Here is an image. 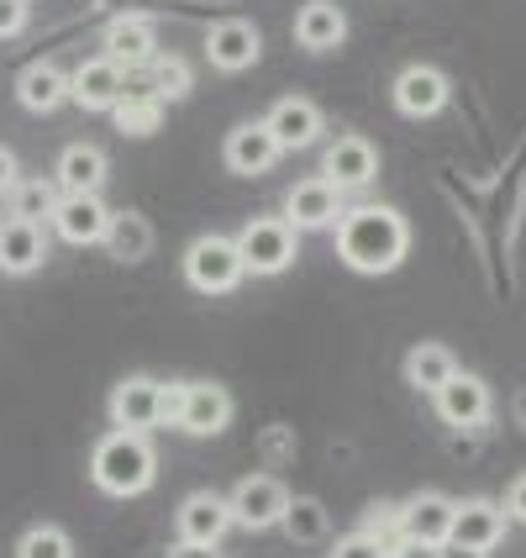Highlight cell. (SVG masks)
Returning <instances> with one entry per match:
<instances>
[{
    "instance_id": "d6a6232c",
    "label": "cell",
    "mask_w": 526,
    "mask_h": 558,
    "mask_svg": "<svg viewBox=\"0 0 526 558\" xmlns=\"http://www.w3.org/2000/svg\"><path fill=\"white\" fill-rule=\"evenodd\" d=\"M27 27V0H0V37H16Z\"/></svg>"
},
{
    "instance_id": "5b68a950",
    "label": "cell",
    "mask_w": 526,
    "mask_h": 558,
    "mask_svg": "<svg viewBox=\"0 0 526 558\" xmlns=\"http://www.w3.org/2000/svg\"><path fill=\"white\" fill-rule=\"evenodd\" d=\"M227 506H232V522L237 527H274V522H284V511H290V490L279 485L274 474H248L232 496H227Z\"/></svg>"
},
{
    "instance_id": "6da1fadb",
    "label": "cell",
    "mask_w": 526,
    "mask_h": 558,
    "mask_svg": "<svg viewBox=\"0 0 526 558\" xmlns=\"http://www.w3.org/2000/svg\"><path fill=\"white\" fill-rule=\"evenodd\" d=\"M405 248H411V227L401 211L390 206H353L338 221V258L358 275H390L401 269Z\"/></svg>"
},
{
    "instance_id": "2e32d148",
    "label": "cell",
    "mask_w": 526,
    "mask_h": 558,
    "mask_svg": "<svg viewBox=\"0 0 526 558\" xmlns=\"http://www.w3.org/2000/svg\"><path fill=\"white\" fill-rule=\"evenodd\" d=\"M500 537H505V511H500V506H490V500H464V506L453 511V532H448L453 548L490 554Z\"/></svg>"
},
{
    "instance_id": "52a82bcc",
    "label": "cell",
    "mask_w": 526,
    "mask_h": 558,
    "mask_svg": "<svg viewBox=\"0 0 526 558\" xmlns=\"http://www.w3.org/2000/svg\"><path fill=\"white\" fill-rule=\"evenodd\" d=\"M342 190H332L321 174L316 180H301V185L284 195V221L295 227V232H321V227H338L342 221Z\"/></svg>"
},
{
    "instance_id": "e575fe53",
    "label": "cell",
    "mask_w": 526,
    "mask_h": 558,
    "mask_svg": "<svg viewBox=\"0 0 526 558\" xmlns=\"http://www.w3.org/2000/svg\"><path fill=\"white\" fill-rule=\"evenodd\" d=\"M384 558H437V548H432V543H405V537H401V543H395Z\"/></svg>"
},
{
    "instance_id": "ba28073f",
    "label": "cell",
    "mask_w": 526,
    "mask_h": 558,
    "mask_svg": "<svg viewBox=\"0 0 526 558\" xmlns=\"http://www.w3.org/2000/svg\"><path fill=\"white\" fill-rule=\"evenodd\" d=\"M258 53H264V37H258V27H253V22H243V16L211 22V32H206V59L217 63V69H227V74H243V69H253V63H258Z\"/></svg>"
},
{
    "instance_id": "e0dca14e",
    "label": "cell",
    "mask_w": 526,
    "mask_h": 558,
    "mask_svg": "<svg viewBox=\"0 0 526 558\" xmlns=\"http://www.w3.org/2000/svg\"><path fill=\"white\" fill-rule=\"evenodd\" d=\"M395 106H401L405 117H437V111L448 106V74L432 69V63H411V69H401V80H395Z\"/></svg>"
},
{
    "instance_id": "cb8c5ba5",
    "label": "cell",
    "mask_w": 526,
    "mask_h": 558,
    "mask_svg": "<svg viewBox=\"0 0 526 558\" xmlns=\"http://www.w3.org/2000/svg\"><path fill=\"white\" fill-rule=\"evenodd\" d=\"M100 243H106V253L117 264H137V258L154 253V227H148V217H137V211H111Z\"/></svg>"
},
{
    "instance_id": "4fadbf2b",
    "label": "cell",
    "mask_w": 526,
    "mask_h": 558,
    "mask_svg": "<svg viewBox=\"0 0 526 558\" xmlns=\"http://www.w3.org/2000/svg\"><path fill=\"white\" fill-rule=\"evenodd\" d=\"M126 95V69H117L111 59H90L69 74V100H79L85 111H111Z\"/></svg>"
},
{
    "instance_id": "f1b7e54d",
    "label": "cell",
    "mask_w": 526,
    "mask_h": 558,
    "mask_svg": "<svg viewBox=\"0 0 526 558\" xmlns=\"http://www.w3.org/2000/svg\"><path fill=\"white\" fill-rule=\"evenodd\" d=\"M148 95H158V100H180V95H189V63L180 59V53L154 59L148 63Z\"/></svg>"
},
{
    "instance_id": "603a6c76",
    "label": "cell",
    "mask_w": 526,
    "mask_h": 558,
    "mask_svg": "<svg viewBox=\"0 0 526 558\" xmlns=\"http://www.w3.org/2000/svg\"><path fill=\"white\" fill-rule=\"evenodd\" d=\"M53 185L63 195H100V185H106V154L95 143H69L59 154V180Z\"/></svg>"
},
{
    "instance_id": "d4e9b609",
    "label": "cell",
    "mask_w": 526,
    "mask_h": 558,
    "mask_svg": "<svg viewBox=\"0 0 526 558\" xmlns=\"http://www.w3.org/2000/svg\"><path fill=\"white\" fill-rule=\"evenodd\" d=\"M16 95H22L27 111H53V106L69 100V74L53 69V63H32V69H22V80H16Z\"/></svg>"
},
{
    "instance_id": "7a4b0ae2",
    "label": "cell",
    "mask_w": 526,
    "mask_h": 558,
    "mask_svg": "<svg viewBox=\"0 0 526 558\" xmlns=\"http://www.w3.org/2000/svg\"><path fill=\"white\" fill-rule=\"evenodd\" d=\"M90 474H95V485H100L106 496L126 500V496H143V490L154 485L158 459H154V448L143 442V433H111V437L95 442Z\"/></svg>"
},
{
    "instance_id": "83f0119b",
    "label": "cell",
    "mask_w": 526,
    "mask_h": 558,
    "mask_svg": "<svg viewBox=\"0 0 526 558\" xmlns=\"http://www.w3.org/2000/svg\"><path fill=\"white\" fill-rule=\"evenodd\" d=\"M59 185H48V180H16V190H11V217L22 221H53V211H59Z\"/></svg>"
},
{
    "instance_id": "7402d4cb",
    "label": "cell",
    "mask_w": 526,
    "mask_h": 558,
    "mask_svg": "<svg viewBox=\"0 0 526 558\" xmlns=\"http://www.w3.org/2000/svg\"><path fill=\"white\" fill-rule=\"evenodd\" d=\"M264 126L274 132L279 154H284V148H310V143L321 137V111H316L310 100H301V95H284L274 111L264 117Z\"/></svg>"
},
{
    "instance_id": "9a60e30c",
    "label": "cell",
    "mask_w": 526,
    "mask_h": 558,
    "mask_svg": "<svg viewBox=\"0 0 526 558\" xmlns=\"http://www.w3.org/2000/svg\"><path fill=\"white\" fill-rule=\"evenodd\" d=\"M221 158H227V169L232 174H269L279 158V143L274 132L264 122H243L227 132V148H221Z\"/></svg>"
},
{
    "instance_id": "8d00e7d4",
    "label": "cell",
    "mask_w": 526,
    "mask_h": 558,
    "mask_svg": "<svg viewBox=\"0 0 526 558\" xmlns=\"http://www.w3.org/2000/svg\"><path fill=\"white\" fill-rule=\"evenodd\" d=\"M11 190H16V158L0 148V195H11Z\"/></svg>"
},
{
    "instance_id": "484cf974",
    "label": "cell",
    "mask_w": 526,
    "mask_h": 558,
    "mask_svg": "<svg viewBox=\"0 0 526 558\" xmlns=\"http://www.w3.org/2000/svg\"><path fill=\"white\" fill-rule=\"evenodd\" d=\"M453 374H458V359H453L442 342H421V348H411V353H405V379H411L416 390H432L437 396Z\"/></svg>"
},
{
    "instance_id": "9c48e42d",
    "label": "cell",
    "mask_w": 526,
    "mask_h": 558,
    "mask_svg": "<svg viewBox=\"0 0 526 558\" xmlns=\"http://www.w3.org/2000/svg\"><path fill=\"white\" fill-rule=\"evenodd\" d=\"M111 422H117V433H154V427H163V385L122 379L117 396H111Z\"/></svg>"
},
{
    "instance_id": "7c38bea8",
    "label": "cell",
    "mask_w": 526,
    "mask_h": 558,
    "mask_svg": "<svg viewBox=\"0 0 526 558\" xmlns=\"http://www.w3.org/2000/svg\"><path fill=\"white\" fill-rule=\"evenodd\" d=\"M106 59L117 69H148L158 59V27L148 16H117L106 27Z\"/></svg>"
},
{
    "instance_id": "8992f818",
    "label": "cell",
    "mask_w": 526,
    "mask_h": 558,
    "mask_svg": "<svg viewBox=\"0 0 526 558\" xmlns=\"http://www.w3.org/2000/svg\"><path fill=\"white\" fill-rule=\"evenodd\" d=\"M374 174H379V154L358 132H342L338 143L327 148V158H321V180L332 190H364Z\"/></svg>"
},
{
    "instance_id": "ffe728a7",
    "label": "cell",
    "mask_w": 526,
    "mask_h": 558,
    "mask_svg": "<svg viewBox=\"0 0 526 558\" xmlns=\"http://www.w3.org/2000/svg\"><path fill=\"white\" fill-rule=\"evenodd\" d=\"M453 500L448 496H416L411 506H401V537L405 543H432L442 548L448 532H453Z\"/></svg>"
},
{
    "instance_id": "277c9868",
    "label": "cell",
    "mask_w": 526,
    "mask_h": 558,
    "mask_svg": "<svg viewBox=\"0 0 526 558\" xmlns=\"http://www.w3.org/2000/svg\"><path fill=\"white\" fill-rule=\"evenodd\" d=\"M237 253H243V269L253 275H284L295 264V227L284 217H258L237 232Z\"/></svg>"
},
{
    "instance_id": "ab89813d",
    "label": "cell",
    "mask_w": 526,
    "mask_h": 558,
    "mask_svg": "<svg viewBox=\"0 0 526 558\" xmlns=\"http://www.w3.org/2000/svg\"><path fill=\"white\" fill-rule=\"evenodd\" d=\"M516 422H522V427H526V390H522V396H516Z\"/></svg>"
},
{
    "instance_id": "836d02e7",
    "label": "cell",
    "mask_w": 526,
    "mask_h": 558,
    "mask_svg": "<svg viewBox=\"0 0 526 558\" xmlns=\"http://www.w3.org/2000/svg\"><path fill=\"white\" fill-rule=\"evenodd\" d=\"M505 517H511V522H526V474L505 490Z\"/></svg>"
},
{
    "instance_id": "f35d334b",
    "label": "cell",
    "mask_w": 526,
    "mask_h": 558,
    "mask_svg": "<svg viewBox=\"0 0 526 558\" xmlns=\"http://www.w3.org/2000/svg\"><path fill=\"white\" fill-rule=\"evenodd\" d=\"M180 558H217V548H180Z\"/></svg>"
},
{
    "instance_id": "4316f807",
    "label": "cell",
    "mask_w": 526,
    "mask_h": 558,
    "mask_svg": "<svg viewBox=\"0 0 526 558\" xmlns=\"http://www.w3.org/2000/svg\"><path fill=\"white\" fill-rule=\"evenodd\" d=\"M111 111H117V132H126V137H148L163 122V100L148 90H126Z\"/></svg>"
},
{
    "instance_id": "44dd1931",
    "label": "cell",
    "mask_w": 526,
    "mask_h": 558,
    "mask_svg": "<svg viewBox=\"0 0 526 558\" xmlns=\"http://www.w3.org/2000/svg\"><path fill=\"white\" fill-rule=\"evenodd\" d=\"M342 37H347L342 5H332V0H306V5L295 11V43H301L306 53H332Z\"/></svg>"
},
{
    "instance_id": "1f68e13d",
    "label": "cell",
    "mask_w": 526,
    "mask_h": 558,
    "mask_svg": "<svg viewBox=\"0 0 526 558\" xmlns=\"http://www.w3.org/2000/svg\"><path fill=\"white\" fill-rule=\"evenodd\" d=\"M332 558H384V543L374 537V532H353V537H342Z\"/></svg>"
},
{
    "instance_id": "3957f363",
    "label": "cell",
    "mask_w": 526,
    "mask_h": 558,
    "mask_svg": "<svg viewBox=\"0 0 526 558\" xmlns=\"http://www.w3.org/2000/svg\"><path fill=\"white\" fill-rule=\"evenodd\" d=\"M243 253H237V238H200L195 248L185 253V279L200 290V295H227L243 284Z\"/></svg>"
},
{
    "instance_id": "5bb4252c",
    "label": "cell",
    "mask_w": 526,
    "mask_h": 558,
    "mask_svg": "<svg viewBox=\"0 0 526 558\" xmlns=\"http://www.w3.org/2000/svg\"><path fill=\"white\" fill-rule=\"evenodd\" d=\"M437 416L448 427H485V416H490V385L474 379V374H453L437 390Z\"/></svg>"
},
{
    "instance_id": "74e56055",
    "label": "cell",
    "mask_w": 526,
    "mask_h": 558,
    "mask_svg": "<svg viewBox=\"0 0 526 558\" xmlns=\"http://www.w3.org/2000/svg\"><path fill=\"white\" fill-rule=\"evenodd\" d=\"M437 558H490V554H474V548H453V543H442Z\"/></svg>"
},
{
    "instance_id": "4dcf8cb0",
    "label": "cell",
    "mask_w": 526,
    "mask_h": 558,
    "mask_svg": "<svg viewBox=\"0 0 526 558\" xmlns=\"http://www.w3.org/2000/svg\"><path fill=\"white\" fill-rule=\"evenodd\" d=\"M284 527H290V537H321V532H327V517H321L316 500H290Z\"/></svg>"
},
{
    "instance_id": "d6986e66",
    "label": "cell",
    "mask_w": 526,
    "mask_h": 558,
    "mask_svg": "<svg viewBox=\"0 0 526 558\" xmlns=\"http://www.w3.org/2000/svg\"><path fill=\"white\" fill-rule=\"evenodd\" d=\"M106 221H111V211L100 206V195H59L53 227H59L63 243H74V248L100 243V238H106Z\"/></svg>"
},
{
    "instance_id": "8fae6325",
    "label": "cell",
    "mask_w": 526,
    "mask_h": 558,
    "mask_svg": "<svg viewBox=\"0 0 526 558\" xmlns=\"http://www.w3.org/2000/svg\"><path fill=\"white\" fill-rule=\"evenodd\" d=\"M232 527V506L227 496H211V490H200V496H189L180 506V543L185 548H217L221 537Z\"/></svg>"
},
{
    "instance_id": "30bf717a",
    "label": "cell",
    "mask_w": 526,
    "mask_h": 558,
    "mask_svg": "<svg viewBox=\"0 0 526 558\" xmlns=\"http://www.w3.org/2000/svg\"><path fill=\"white\" fill-rule=\"evenodd\" d=\"M227 422H232V396L221 390V385H185V396H180V416H174V427L189 437H217L227 433Z\"/></svg>"
},
{
    "instance_id": "d590c367",
    "label": "cell",
    "mask_w": 526,
    "mask_h": 558,
    "mask_svg": "<svg viewBox=\"0 0 526 558\" xmlns=\"http://www.w3.org/2000/svg\"><path fill=\"white\" fill-rule=\"evenodd\" d=\"M180 396H185V385H163V427L180 416Z\"/></svg>"
},
{
    "instance_id": "ac0fdd59",
    "label": "cell",
    "mask_w": 526,
    "mask_h": 558,
    "mask_svg": "<svg viewBox=\"0 0 526 558\" xmlns=\"http://www.w3.org/2000/svg\"><path fill=\"white\" fill-rule=\"evenodd\" d=\"M42 258H48V232L37 221H0V275H32Z\"/></svg>"
},
{
    "instance_id": "f546056e",
    "label": "cell",
    "mask_w": 526,
    "mask_h": 558,
    "mask_svg": "<svg viewBox=\"0 0 526 558\" xmlns=\"http://www.w3.org/2000/svg\"><path fill=\"white\" fill-rule=\"evenodd\" d=\"M16 558H74V548H69V532L63 527H32L22 537Z\"/></svg>"
}]
</instances>
